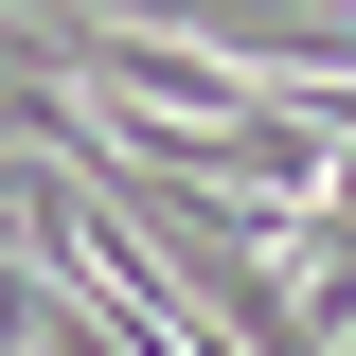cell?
<instances>
[{
	"label": "cell",
	"instance_id": "1",
	"mask_svg": "<svg viewBox=\"0 0 356 356\" xmlns=\"http://www.w3.org/2000/svg\"><path fill=\"white\" fill-rule=\"evenodd\" d=\"M285 267H303V321H321V339H356V161L303 196V250H285Z\"/></svg>",
	"mask_w": 356,
	"mask_h": 356
},
{
	"label": "cell",
	"instance_id": "2",
	"mask_svg": "<svg viewBox=\"0 0 356 356\" xmlns=\"http://www.w3.org/2000/svg\"><path fill=\"white\" fill-rule=\"evenodd\" d=\"M0 356H18V339H0Z\"/></svg>",
	"mask_w": 356,
	"mask_h": 356
}]
</instances>
